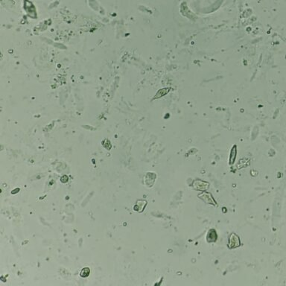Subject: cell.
I'll return each mask as SVG.
<instances>
[{
	"mask_svg": "<svg viewBox=\"0 0 286 286\" xmlns=\"http://www.w3.org/2000/svg\"><path fill=\"white\" fill-rule=\"evenodd\" d=\"M198 198L203 200V202H205L206 203L213 205V206H217L216 201H215V199L213 198V197H212V195L210 194V192L203 191V193H200V194L198 195Z\"/></svg>",
	"mask_w": 286,
	"mask_h": 286,
	"instance_id": "obj_2",
	"label": "cell"
},
{
	"mask_svg": "<svg viewBox=\"0 0 286 286\" xmlns=\"http://www.w3.org/2000/svg\"><path fill=\"white\" fill-rule=\"evenodd\" d=\"M230 159H229V164L232 165V164L234 163L235 161V158H236V145H234L233 148H232V150H231V154H230Z\"/></svg>",
	"mask_w": 286,
	"mask_h": 286,
	"instance_id": "obj_7",
	"label": "cell"
},
{
	"mask_svg": "<svg viewBox=\"0 0 286 286\" xmlns=\"http://www.w3.org/2000/svg\"><path fill=\"white\" fill-rule=\"evenodd\" d=\"M241 246V240L240 238L238 235H236L234 232L230 234L228 240V247L229 249H236Z\"/></svg>",
	"mask_w": 286,
	"mask_h": 286,
	"instance_id": "obj_1",
	"label": "cell"
},
{
	"mask_svg": "<svg viewBox=\"0 0 286 286\" xmlns=\"http://www.w3.org/2000/svg\"><path fill=\"white\" fill-rule=\"evenodd\" d=\"M192 185L195 189L199 190V191H206L209 189V186H210L209 183L205 182L201 180H195Z\"/></svg>",
	"mask_w": 286,
	"mask_h": 286,
	"instance_id": "obj_3",
	"label": "cell"
},
{
	"mask_svg": "<svg viewBox=\"0 0 286 286\" xmlns=\"http://www.w3.org/2000/svg\"><path fill=\"white\" fill-rule=\"evenodd\" d=\"M90 274V268H88V267H86V268H84L80 270V277H82V278H87L88 277Z\"/></svg>",
	"mask_w": 286,
	"mask_h": 286,
	"instance_id": "obj_6",
	"label": "cell"
},
{
	"mask_svg": "<svg viewBox=\"0 0 286 286\" xmlns=\"http://www.w3.org/2000/svg\"><path fill=\"white\" fill-rule=\"evenodd\" d=\"M148 205V202L145 200H138L133 206V210L137 212H143Z\"/></svg>",
	"mask_w": 286,
	"mask_h": 286,
	"instance_id": "obj_4",
	"label": "cell"
},
{
	"mask_svg": "<svg viewBox=\"0 0 286 286\" xmlns=\"http://www.w3.org/2000/svg\"><path fill=\"white\" fill-rule=\"evenodd\" d=\"M206 241L208 243H215L217 239V234L216 230L214 229H210L206 234Z\"/></svg>",
	"mask_w": 286,
	"mask_h": 286,
	"instance_id": "obj_5",
	"label": "cell"
}]
</instances>
